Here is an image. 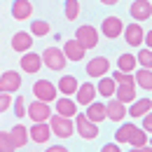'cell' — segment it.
I'll use <instances>...</instances> for the list:
<instances>
[{"label":"cell","mask_w":152,"mask_h":152,"mask_svg":"<svg viewBox=\"0 0 152 152\" xmlns=\"http://www.w3.org/2000/svg\"><path fill=\"white\" fill-rule=\"evenodd\" d=\"M19 66H21V70H23V73H31V75H33V73H40V70H42V56L28 49V52H23V54H21Z\"/></svg>","instance_id":"13"},{"label":"cell","mask_w":152,"mask_h":152,"mask_svg":"<svg viewBox=\"0 0 152 152\" xmlns=\"http://www.w3.org/2000/svg\"><path fill=\"white\" fill-rule=\"evenodd\" d=\"M84 70H87V75H89V77L98 80V77H103V75L110 73V58H108V56H94V58H89V63H87Z\"/></svg>","instance_id":"7"},{"label":"cell","mask_w":152,"mask_h":152,"mask_svg":"<svg viewBox=\"0 0 152 152\" xmlns=\"http://www.w3.org/2000/svg\"><path fill=\"white\" fill-rule=\"evenodd\" d=\"M33 47V35L31 33H26V31H17L14 35H12V49L14 52H28Z\"/></svg>","instance_id":"17"},{"label":"cell","mask_w":152,"mask_h":152,"mask_svg":"<svg viewBox=\"0 0 152 152\" xmlns=\"http://www.w3.org/2000/svg\"><path fill=\"white\" fill-rule=\"evenodd\" d=\"M26 115L33 119V122H47L52 117V103H45V101H33L31 105H26Z\"/></svg>","instance_id":"6"},{"label":"cell","mask_w":152,"mask_h":152,"mask_svg":"<svg viewBox=\"0 0 152 152\" xmlns=\"http://www.w3.org/2000/svg\"><path fill=\"white\" fill-rule=\"evenodd\" d=\"M63 54H66L68 61H82L84 54H87V49L73 38V40H66V45H63Z\"/></svg>","instance_id":"18"},{"label":"cell","mask_w":152,"mask_h":152,"mask_svg":"<svg viewBox=\"0 0 152 152\" xmlns=\"http://www.w3.org/2000/svg\"><path fill=\"white\" fill-rule=\"evenodd\" d=\"M21 87V75L17 70H0V91H17Z\"/></svg>","instance_id":"15"},{"label":"cell","mask_w":152,"mask_h":152,"mask_svg":"<svg viewBox=\"0 0 152 152\" xmlns=\"http://www.w3.org/2000/svg\"><path fill=\"white\" fill-rule=\"evenodd\" d=\"M77 77L75 75H61V80L56 82V89H58V94H63V96H73L77 91Z\"/></svg>","instance_id":"21"},{"label":"cell","mask_w":152,"mask_h":152,"mask_svg":"<svg viewBox=\"0 0 152 152\" xmlns=\"http://www.w3.org/2000/svg\"><path fill=\"white\" fill-rule=\"evenodd\" d=\"M12 136V140H14V148L21 150V148H26L28 145V129L23 126V124H14V129L10 131Z\"/></svg>","instance_id":"27"},{"label":"cell","mask_w":152,"mask_h":152,"mask_svg":"<svg viewBox=\"0 0 152 152\" xmlns=\"http://www.w3.org/2000/svg\"><path fill=\"white\" fill-rule=\"evenodd\" d=\"M126 117V105L122 103V101H117L115 96L108 98V103H105V119H110V122H122Z\"/></svg>","instance_id":"10"},{"label":"cell","mask_w":152,"mask_h":152,"mask_svg":"<svg viewBox=\"0 0 152 152\" xmlns=\"http://www.w3.org/2000/svg\"><path fill=\"white\" fill-rule=\"evenodd\" d=\"M40 56H42V68H47V70H66L68 58L63 54V49H58V47H47Z\"/></svg>","instance_id":"1"},{"label":"cell","mask_w":152,"mask_h":152,"mask_svg":"<svg viewBox=\"0 0 152 152\" xmlns=\"http://www.w3.org/2000/svg\"><path fill=\"white\" fill-rule=\"evenodd\" d=\"M77 110H80V105H77L70 96H63V94H61V96L54 98V113H56V115H63V117H75Z\"/></svg>","instance_id":"12"},{"label":"cell","mask_w":152,"mask_h":152,"mask_svg":"<svg viewBox=\"0 0 152 152\" xmlns=\"http://www.w3.org/2000/svg\"><path fill=\"white\" fill-rule=\"evenodd\" d=\"M129 105H131V108H129V115H131V117H143L145 113L152 110V101L148 96H145V98H133Z\"/></svg>","instance_id":"23"},{"label":"cell","mask_w":152,"mask_h":152,"mask_svg":"<svg viewBox=\"0 0 152 152\" xmlns=\"http://www.w3.org/2000/svg\"><path fill=\"white\" fill-rule=\"evenodd\" d=\"M136 63L143 66V68H152V52H150V47H145V49H140V52L136 54Z\"/></svg>","instance_id":"32"},{"label":"cell","mask_w":152,"mask_h":152,"mask_svg":"<svg viewBox=\"0 0 152 152\" xmlns=\"http://www.w3.org/2000/svg\"><path fill=\"white\" fill-rule=\"evenodd\" d=\"M143 26H140V21H133V23H126V28H122V35L126 40V45L129 47H140L143 45Z\"/></svg>","instance_id":"9"},{"label":"cell","mask_w":152,"mask_h":152,"mask_svg":"<svg viewBox=\"0 0 152 152\" xmlns=\"http://www.w3.org/2000/svg\"><path fill=\"white\" fill-rule=\"evenodd\" d=\"M63 12H66V19L68 21H75L80 17V0H66Z\"/></svg>","instance_id":"31"},{"label":"cell","mask_w":152,"mask_h":152,"mask_svg":"<svg viewBox=\"0 0 152 152\" xmlns=\"http://www.w3.org/2000/svg\"><path fill=\"white\" fill-rule=\"evenodd\" d=\"M129 14L133 21H150L152 19V2L150 0H133L129 7Z\"/></svg>","instance_id":"11"},{"label":"cell","mask_w":152,"mask_h":152,"mask_svg":"<svg viewBox=\"0 0 152 152\" xmlns=\"http://www.w3.org/2000/svg\"><path fill=\"white\" fill-rule=\"evenodd\" d=\"M7 108H12V94H7V91H0V115L5 113Z\"/></svg>","instance_id":"36"},{"label":"cell","mask_w":152,"mask_h":152,"mask_svg":"<svg viewBox=\"0 0 152 152\" xmlns=\"http://www.w3.org/2000/svg\"><path fill=\"white\" fill-rule=\"evenodd\" d=\"M14 140H12V136L10 131H0V152H14Z\"/></svg>","instance_id":"33"},{"label":"cell","mask_w":152,"mask_h":152,"mask_svg":"<svg viewBox=\"0 0 152 152\" xmlns=\"http://www.w3.org/2000/svg\"><path fill=\"white\" fill-rule=\"evenodd\" d=\"M84 115L96 122V124H101V122H105V103H98V101H91V103H87L84 105Z\"/></svg>","instance_id":"19"},{"label":"cell","mask_w":152,"mask_h":152,"mask_svg":"<svg viewBox=\"0 0 152 152\" xmlns=\"http://www.w3.org/2000/svg\"><path fill=\"white\" fill-rule=\"evenodd\" d=\"M101 2H103V5H110V7H113V5H117L119 0H101Z\"/></svg>","instance_id":"40"},{"label":"cell","mask_w":152,"mask_h":152,"mask_svg":"<svg viewBox=\"0 0 152 152\" xmlns=\"http://www.w3.org/2000/svg\"><path fill=\"white\" fill-rule=\"evenodd\" d=\"M28 33H33L35 38H45V35H49V33H52V26H49L47 21L35 19L33 23H31V31H28Z\"/></svg>","instance_id":"30"},{"label":"cell","mask_w":152,"mask_h":152,"mask_svg":"<svg viewBox=\"0 0 152 152\" xmlns=\"http://www.w3.org/2000/svg\"><path fill=\"white\" fill-rule=\"evenodd\" d=\"M133 131H136V124H131V122L122 124V126L115 131V143H119V145H129V140H131Z\"/></svg>","instance_id":"28"},{"label":"cell","mask_w":152,"mask_h":152,"mask_svg":"<svg viewBox=\"0 0 152 152\" xmlns=\"http://www.w3.org/2000/svg\"><path fill=\"white\" fill-rule=\"evenodd\" d=\"M117 68H119V70H124V73L136 70V68H138V63H136V54H129V52L119 54V58H117Z\"/></svg>","instance_id":"29"},{"label":"cell","mask_w":152,"mask_h":152,"mask_svg":"<svg viewBox=\"0 0 152 152\" xmlns=\"http://www.w3.org/2000/svg\"><path fill=\"white\" fill-rule=\"evenodd\" d=\"M110 77H113L117 84H136V82H133V75H131V73H124V70H119V68H117V70H115Z\"/></svg>","instance_id":"34"},{"label":"cell","mask_w":152,"mask_h":152,"mask_svg":"<svg viewBox=\"0 0 152 152\" xmlns=\"http://www.w3.org/2000/svg\"><path fill=\"white\" fill-rule=\"evenodd\" d=\"M115 87H117V82H115L110 75H103L98 77V84H96V94H101L103 98H110L115 96Z\"/></svg>","instance_id":"24"},{"label":"cell","mask_w":152,"mask_h":152,"mask_svg":"<svg viewBox=\"0 0 152 152\" xmlns=\"http://www.w3.org/2000/svg\"><path fill=\"white\" fill-rule=\"evenodd\" d=\"M133 82H136V87L138 89H145V91H150L152 89V68H138L136 70V75H133Z\"/></svg>","instance_id":"22"},{"label":"cell","mask_w":152,"mask_h":152,"mask_svg":"<svg viewBox=\"0 0 152 152\" xmlns=\"http://www.w3.org/2000/svg\"><path fill=\"white\" fill-rule=\"evenodd\" d=\"M49 129H52V133L54 136H58V138H70L73 133H75V124H73V117H63V115H52L49 119Z\"/></svg>","instance_id":"3"},{"label":"cell","mask_w":152,"mask_h":152,"mask_svg":"<svg viewBox=\"0 0 152 152\" xmlns=\"http://www.w3.org/2000/svg\"><path fill=\"white\" fill-rule=\"evenodd\" d=\"M115 98L122 101L124 105H129L136 98V84H117L115 87Z\"/></svg>","instance_id":"25"},{"label":"cell","mask_w":152,"mask_h":152,"mask_svg":"<svg viewBox=\"0 0 152 152\" xmlns=\"http://www.w3.org/2000/svg\"><path fill=\"white\" fill-rule=\"evenodd\" d=\"M75 40L89 52V49H94L96 45H98V31H96L94 26L84 23V26H80V28L75 31Z\"/></svg>","instance_id":"5"},{"label":"cell","mask_w":152,"mask_h":152,"mask_svg":"<svg viewBox=\"0 0 152 152\" xmlns=\"http://www.w3.org/2000/svg\"><path fill=\"white\" fill-rule=\"evenodd\" d=\"M122 148H119V143H105L103 148H101V152H119Z\"/></svg>","instance_id":"38"},{"label":"cell","mask_w":152,"mask_h":152,"mask_svg":"<svg viewBox=\"0 0 152 152\" xmlns=\"http://www.w3.org/2000/svg\"><path fill=\"white\" fill-rule=\"evenodd\" d=\"M49 138H52L49 122H35V124L28 129V140H33V143H38V145L49 143Z\"/></svg>","instance_id":"8"},{"label":"cell","mask_w":152,"mask_h":152,"mask_svg":"<svg viewBox=\"0 0 152 152\" xmlns=\"http://www.w3.org/2000/svg\"><path fill=\"white\" fill-rule=\"evenodd\" d=\"M14 115H17V117H26V98H23V96H17V98H14Z\"/></svg>","instance_id":"35"},{"label":"cell","mask_w":152,"mask_h":152,"mask_svg":"<svg viewBox=\"0 0 152 152\" xmlns=\"http://www.w3.org/2000/svg\"><path fill=\"white\" fill-rule=\"evenodd\" d=\"M140 129H143V131H148V133L152 131V110L143 115V126H140Z\"/></svg>","instance_id":"37"},{"label":"cell","mask_w":152,"mask_h":152,"mask_svg":"<svg viewBox=\"0 0 152 152\" xmlns=\"http://www.w3.org/2000/svg\"><path fill=\"white\" fill-rule=\"evenodd\" d=\"M122 28H124V21L119 19V17H105L103 23H101V33L108 40L119 38V35H122Z\"/></svg>","instance_id":"14"},{"label":"cell","mask_w":152,"mask_h":152,"mask_svg":"<svg viewBox=\"0 0 152 152\" xmlns=\"http://www.w3.org/2000/svg\"><path fill=\"white\" fill-rule=\"evenodd\" d=\"M73 96H75V103H77V105H80V108H84L87 103H91L96 96H98V94H96V84H91V82L77 84V91Z\"/></svg>","instance_id":"16"},{"label":"cell","mask_w":152,"mask_h":152,"mask_svg":"<svg viewBox=\"0 0 152 152\" xmlns=\"http://www.w3.org/2000/svg\"><path fill=\"white\" fill-rule=\"evenodd\" d=\"M33 96L38 101H45V103H54V98L58 96V89L52 80H38L33 84Z\"/></svg>","instance_id":"4"},{"label":"cell","mask_w":152,"mask_h":152,"mask_svg":"<svg viewBox=\"0 0 152 152\" xmlns=\"http://www.w3.org/2000/svg\"><path fill=\"white\" fill-rule=\"evenodd\" d=\"M73 124H75V133H77V136H82L84 140H94L96 136H98V124L91 122L87 115L80 113V110H77L75 117H73Z\"/></svg>","instance_id":"2"},{"label":"cell","mask_w":152,"mask_h":152,"mask_svg":"<svg viewBox=\"0 0 152 152\" xmlns=\"http://www.w3.org/2000/svg\"><path fill=\"white\" fill-rule=\"evenodd\" d=\"M129 145H131V148H136V150H150V148H148V145H150V133L143 131L140 126H136V131H133Z\"/></svg>","instance_id":"26"},{"label":"cell","mask_w":152,"mask_h":152,"mask_svg":"<svg viewBox=\"0 0 152 152\" xmlns=\"http://www.w3.org/2000/svg\"><path fill=\"white\" fill-rule=\"evenodd\" d=\"M47 152H68V148H63V145H52V148H47Z\"/></svg>","instance_id":"39"},{"label":"cell","mask_w":152,"mask_h":152,"mask_svg":"<svg viewBox=\"0 0 152 152\" xmlns=\"http://www.w3.org/2000/svg\"><path fill=\"white\" fill-rule=\"evenodd\" d=\"M31 14H33V5H31V0H14V2H12V17H14L17 21L31 19Z\"/></svg>","instance_id":"20"}]
</instances>
